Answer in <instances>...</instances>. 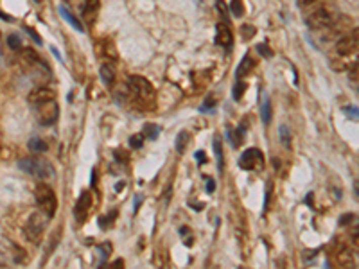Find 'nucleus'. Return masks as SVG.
<instances>
[{
    "mask_svg": "<svg viewBox=\"0 0 359 269\" xmlns=\"http://www.w3.org/2000/svg\"><path fill=\"white\" fill-rule=\"evenodd\" d=\"M336 4L334 0H318L316 4L309 6L307 13H305V24H307L309 29H318L325 27L329 22L334 18L338 13H336Z\"/></svg>",
    "mask_w": 359,
    "mask_h": 269,
    "instance_id": "obj_1",
    "label": "nucleus"
},
{
    "mask_svg": "<svg viewBox=\"0 0 359 269\" xmlns=\"http://www.w3.org/2000/svg\"><path fill=\"white\" fill-rule=\"evenodd\" d=\"M128 90H130L131 97L138 103V106L151 108L154 103V88L151 83L142 77V75H131L128 81Z\"/></svg>",
    "mask_w": 359,
    "mask_h": 269,
    "instance_id": "obj_2",
    "label": "nucleus"
},
{
    "mask_svg": "<svg viewBox=\"0 0 359 269\" xmlns=\"http://www.w3.org/2000/svg\"><path fill=\"white\" fill-rule=\"evenodd\" d=\"M34 199L39 212H44L49 219L54 217L56 210H58V199H56L54 190L47 183H38L34 187Z\"/></svg>",
    "mask_w": 359,
    "mask_h": 269,
    "instance_id": "obj_3",
    "label": "nucleus"
},
{
    "mask_svg": "<svg viewBox=\"0 0 359 269\" xmlns=\"http://www.w3.org/2000/svg\"><path fill=\"white\" fill-rule=\"evenodd\" d=\"M352 29V20L350 16L347 15H336L331 22H329L325 27L318 29L322 32V40L324 41H332V40H340L347 34L348 31Z\"/></svg>",
    "mask_w": 359,
    "mask_h": 269,
    "instance_id": "obj_4",
    "label": "nucleus"
},
{
    "mask_svg": "<svg viewBox=\"0 0 359 269\" xmlns=\"http://www.w3.org/2000/svg\"><path fill=\"white\" fill-rule=\"evenodd\" d=\"M20 169L29 172V174L36 176L39 180H47L54 174V170H52V165L49 162L42 158H24L18 162Z\"/></svg>",
    "mask_w": 359,
    "mask_h": 269,
    "instance_id": "obj_5",
    "label": "nucleus"
},
{
    "mask_svg": "<svg viewBox=\"0 0 359 269\" xmlns=\"http://www.w3.org/2000/svg\"><path fill=\"white\" fill-rule=\"evenodd\" d=\"M336 52L343 56H357L359 54V27L350 29L343 38L336 41Z\"/></svg>",
    "mask_w": 359,
    "mask_h": 269,
    "instance_id": "obj_6",
    "label": "nucleus"
},
{
    "mask_svg": "<svg viewBox=\"0 0 359 269\" xmlns=\"http://www.w3.org/2000/svg\"><path fill=\"white\" fill-rule=\"evenodd\" d=\"M49 221V217L44 214V212H39V214H32L31 217L27 219L24 226V232L27 235V239L31 242H39L42 235H44V230H45V222Z\"/></svg>",
    "mask_w": 359,
    "mask_h": 269,
    "instance_id": "obj_7",
    "label": "nucleus"
},
{
    "mask_svg": "<svg viewBox=\"0 0 359 269\" xmlns=\"http://www.w3.org/2000/svg\"><path fill=\"white\" fill-rule=\"evenodd\" d=\"M34 108H36V120H38L42 126H52V124L58 120L59 106H58V103H56V99L47 101V103H42Z\"/></svg>",
    "mask_w": 359,
    "mask_h": 269,
    "instance_id": "obj_8",
    "label": "nucleus"
},
{
    "mask_svg": "<svg viewBox=\"0 0 359 269\" xmlns=\"http://www.w3.org/2000/svg\"><path fill=\"white\" fill-rule=\"evenodd\" d=\"M239 165L245 170H262L264 156L259 149H246L239 158Z\"/></svg>",
    "mask_w": 359,
    "mask_h": 269,
    "instance_id": "obj_9",
    "label": "nucleus"
},
{
    "mask_svg": "<svg viewBox=\"0 0 359 269\" xmlns=\"http://www.w3.org/2000/svg\"><path fill=\"white\" fill-rule=\"evenodd\" d=\"M90 206H92L90 192H83V194L79 196V201H77V205H75V208H74V215H75V219H77L79 222H83L85 219H87Z\"/></svg>",
    "mask_w": 359,
    "mask_h": 269,
    "instance_id": "obj_10",
    "label": "nucleus"
},
{
    "mask_svg": "<svg viewBox=\"0 0 359 269\" xmlns=\"http://www.w3.org/2000/svg\"><path fill=\"white\" fill-rule=\"evenodd\" d=\"M216 43L221 45V47H232L233 34H232V31H230V27H228L226 22L217 24V27H216Z\"/></svg>",
    "mask_w": 359,
    "mask_h": 269,
    "instance_id": "obj_11",
    "label": "nucleus"
},
{
    "mask_svg": "<svg viewBox=\"0 0 359 269\" xmlns=\"http://www.w3.org/2000/svg\"><path fill=\"white\" fill-rule=\"evenodd\" d=\"M52 99H56V94L45 86L36 88V90H32L31 94H29V103H31L32 106H38V104L47 103V101H52Z\"/></svg>",
    "mask_w": 359,
    "mask_h": 269,
    "instance_id": "obj_12",
    "label": "nucleus"
},
{
    "mask_svg": "<svg viewBox=\"0 0 359 269\" xmlns=\"http://www.w3.org/2000/svg\"><path fill=\"white\" fill-rule=\"evenodd\" d=\"M99 8H101V2L99 0H87L83 6V18L87 24H92L95 20V16L99 13Z\"/></svg>",
    "mask_w": 359,
    "mask_h": 269,
    "instance_id": "obj_13",
    "label": "nucleus"
},
{
    "mask_svg": "<svg viewBox=\"0 0 359 269\" xmlns=\"http://www.w3.org/2000/svg\"><path fill=\"white\" fill-rule=\"evenodd\" d=\"M99 52H101V56H104L108 61H117L118 60V54H117V49H115L113 41L111 40H103L101 43H99Z\"/></svg>",
    "mask_w": 359,
    "mask_h": 269,
    "instance_id": "obj_14",
    "label": "nucleus"
},
{
    "mask_svg": "<svg viewBox=\"0 0 359 269\" xmlns=\"http://www.w3.org/2000/svg\"><path fill=\"white\" fill-rule=\"evenodd\" d=\"M334 258H336V264L340 265V267H352V265H354V255H352L348 249H340Z\"/></svg>",
    "mask_w": 359,
    "mask_h": 269,
    "instance_id": "obj_15",
    "label": "nucleus"
},
{
    "mask_svg": "<svg viewBox=\"0 0 359 269\" xmlns=\"http://www.w3.org/2000/svg\"><path fill=\"white\" fill-rule=\"evenodd\" d=\"M59 15L63 16L65 20H67L68 24H70L72 27L75 29V31H79V32H83V31H85V27L81 25V22H79L77 18H75V16L72 15L70 9H68V8H65V6H59Z\"/></svg>",
    "mask_w": 359,
    "mask_h": 269,
    "instance_id": "obj_16",
    "label": "nucleus"
},
{
    "mask_svg": "<svg viewBox=\"0 0 359 269\" xmlns=\"http://www.w3.org/2000/svg\"><path fill=\"white\" fill-rule=\"evenodd\" d=\"M253 68V60L252 56H245L241 60V63H239V67H237V72H235V77L237 79H243L245 75H248L250 72H252Z\"/></svg>",
    "mask_w": 359,
    "mask_h": 269,
    "instance_id": "obj_17",
    "label": "nucleus"
},
{
    "mask_svg": "<svg viewBox=\"0 0 359 269\" xmlns=\"http://www.w3.org/2000/svg\"><path fill=\"white\" fill-rule=\"evenodd\" d=\"M101 77H103V81L106 84H111L115 81V68L110 65V61L101 67Z\"/></svg>",
    "mask_w": 359,
    "mask_h": 269,
    "instance_id": "obj_18",
    "label": "nucleus"
},
{
    "mask_svg": "<svg viewBox=\"0 0 359 269\" xmlns=\"http://www.w3.org/2000/svg\"><path fill=\"white\" fill-rule=\"evenodd\" d=\"M214 153H216V160H217V170L223 172L225 160H223V146H221V140L219 139H214Z\"/></svg>",
    "mask_w": 359,
    "mask_h": 269,
    "instance_id": "obj_19",
    "label": "nucleus"
},
{
    "mask_svg": "<svg viewBox=\"0 0 359 269\" xmlns=\"http://www.w3.org/2000/svg\"><path fill=\"white\" fill-rule=\"evenodd\" d=\"M261 117H262V122L268 126L269 122H271V101H269V97L266 95L264 101H262V110H261Z\"/></svg>",
    "mask_w": 359,
    "mask_h": 269,
    "instance_id": "obj_20",
    "label": "nucleus"
},
{
    "mask_svg": "<svg viewBox=\"0 0 359 269\" xmlns=\"http://www.w3.org/2000/svg\"><path fill=\"white\" fill-rule=\"evenodd\" d=\"M29 149H31L32 153H45V151L49 149V146H47V144H45L42 139L34 137V139L29 140Z\"/></svg>",
    "mask_w": 359,
    "mask_h": 269,
    "instance_id": "obj_21",
    "label": "nucleus"
},
{
    "mask_svg": "<svg viewBox=\"0 0 359 269\" xmlns=\"http://www.w3.org/2000/svg\"><path fill=\"white\" fill-rule=\"evenodd\" d=\"M144 137L149 140H156L158 134H160V127L156 126V124H146V127H144Z\"/></svg>",
    "mask_w": 359,
    "mask_h": 269,
    "instance_id": "obj_22",
    "label": "nucleus"
},
{
    "mask_svg": "<svg viewBox=\"0 0 359 269\" xmlns=\"http://www.w3.org/2000/svg\"><path fill=\"white\" fill-rule=\"evenodd\" d=\"M187 142H189V133L187 131H180L176 139V151L178 153H183L187 147Z\"/></svg>",
    "mask_w": 359,
    "mask_h": 269,
    "instance_id": "obj_23",
    "label": "nucleus"
},
{
    "mask_svg": "<svg viewBox=\"0 0 359 269\" xmlns=\"http://www.w3.org/2000/svg\"><path fill=\"white\" fill-rule=\"evenodd\" d=\"M228 134H230V137H232V139H230V140H232V146H233V147H239V146H241V144H243V134H245V126L239 127V129H237L235 133H232V131H228Z\"/></svg>",
    "mask_w": 359,
    "mask_h": 269,
    "instance_id": "obj_24",
    "label": "nucleus"
},
{
    "mask_svg": "<svg viewBox=\"0 0 359 269\" xmlns=\"http://www.w3.org/2000/svg\"><path fill=\"white\" fill-rule=\"evenodd\" d=\"M245 90H246V83H245V81H241V79H237L235 86H233V99H235V101L241 99L243 94H245Z\"/></svg>",
    "mask_w": 359,
    "mask_h": 269,
    "instance_id": "obj_25",
    "label": "nucleus"
},
{
    "mask_svg": "<svg viewBox=\"0 0 359 269\" xmlns=\"http://www.w3.org/2000/svg\"><path fill=\"white\" fill-rule=\"evenodd\" d=\"M232 15L235 18H241L245 15V8H243V2L241 0H232Z\"/></svg>",
    "mask_w": 359,
    "mask_h": 269,
    "instance_id": "obj_26",
    "label": "nucleus"
},
{
    "mask_svg": "<svg viewBox=\"0 0 359 269\" xmlns=\"http://www.w3.org/2000/svg\"><path fill=\"white\" fill-rule=\"evenodd\" d=\"M348 75H350L352 83H357L359 84V58L355 60V63L350 67V72H348Z\"/></svg>",
    "mask_w": 359,
    "mask_h": 269,
    "instance_id": "obj_27",
    "label": "nucleus"
},
{
    "mask_svg": "<svg viewBox=\"0 0 359 269\" xmlns=\"http://www.w3.org/2000/svg\"><path fill=\"white\" fill-rule=\"evenodd\" d=\"M8 45L13 49V51H18V49H22V40H20L16 34H11V36H8Z\"/></svg>",
    "mask_w": 359,
    "mask_h": 269,
    "instance_id": "obj_28",
    "label": "nucleus"
},
{
    "mask_svg": "<svg viewBox=\"0 0 359 269\" xmlns=\"http://www.w3.org/2000/svg\"><path fill=\"white\" fill-rule=\"evenodd\" d=\"M130 144H131V147H142V144H144V133H138V134H133L130 139Z\"/></svg>",
    "mask_w": 359,
    "mask_h": 269,
    "instance_id": "obj_29",
    "label": "nucleus"
},
{
    "mask_svg": "<svg viewBox=\"0 0 359 269\" xmlns=\"http://www.w3.org/2000/svg\"><path fill=\"white\" fill-rule=\"evenodd\" d=\"M281 139L282 142H284V146L289 147V144H291V134H289L288 126H281Z\"/></svg>",
    "mask_w": 359,
    "mask_h": 269,
    "instance_id": "obj_30",
    "label": "nucleus"
},
{
    "mask_svg": "<svg viewBox=\"0 0 359 269\" xmlns=\"http://www.w3.org/2000/svg\"><path fill=\"white\" fill-rule=\"evenodd\" d=\"M241 34H243V38H252V36L255 34V27H253V25H243Z\"/></svg>",
    "mask_w": 359,
    "mask_h": 269,
    "instance_id": "obj_31",
    "label": "nucleus"
},
{
    "mask_svg": "<svg viewBox=\"0 0 359 269\" xmlns=\"http://www.w3.org/2000/svg\"><path fill=\"white\" fill-rule=\"evenodd\" d=\"M257 51L261 52L262 56H266V58H271L273 56V52H271V49L268 47V45H264V43H261V45H257Z\"/></svg>",
    "mask_w": 359,
    "mask_h": 269,
    "instance_id": "obj_32",
    "label": "nucleus"
},
{
    "mask_svg": "<svg viewBox=\"0 0 359 269\" xmlns=\"http://www.w3.org/2000/svg\"><path fill=\"white\" fill-rule=\"evenodd\" d=\"M345 113L348 115V117H352V119H355V120H359V111H357V108H345Z\"/></svg>",
    "mask_w": 359,
    "mask_h": 269,
    "instance_id": "obj_33",
    "label": "nucleus"
},
{
    "mask_svg": "<svg viewBox=\"0 0 359 269\" xmlns=\"http://www.w3.org/2000/svg\"><path fill=\"white\" fill-rule=\"evenodd\" d=\"M214 104H216V97H210V99H207L205 101V104L202 106V111H207V108H214Z\"/></svg>",
    "mask_w": 359,
    "mask_h": 269,
    "instance_id": "obj_34",
    "label": "nucleus"
},
{
    "mask_svg": "<svg viewBox=\"0 0 359 269\" xmlns=\"http://www.w3.org/2000/svg\"><path fill=\"white\" fill-rule=\"evenodd\" d=\"M318 0H298V6L300 8H304V9H307L309 6H312V4H316Z\"/></svg>",
    "mask_w": 359,
    "mask_h": 269,
    "instance_id": "obj_35",
    "label": "nucleus"
},
{
    "mask_svg": "<svg viewBox=\"0 0 359 269\" xmlns=\"http://www.w3.org/2000/svg\"><path fill=\"white\" fill-rule=\"evenodd\" d=\"M269 196H271V183H268V190H266V199H264V212H266V210H268Z\"/></svg>",
    "mask_w": 359,
    "mask_h": 269,
    "instance_id": "obj_36",
    "label": "nucleus"
},
{
    "mask_svg": "<svg viewBox=\"0 0 359 269\" xmlns=\"http://www.w3.org/2000/svg\"><path fill=\"white\" fill-rule=\"evenodd\" d=\"M205 189H207V192H210V194H212L214 190H216V183H214V180H207Z\"/></svg>",
    "mask_w": 359,
    "mask_h": 269,
    "instance_id": "obj_37",
    "label": "nucleus"
},
{
    "mask_svg": "<svg viewBox=\"0 0 359 269\" xmlns=\"http://www.w3.org/2000/svg\"><path fill=\"white\" fill-rule=\"evenodd\" d=\"M142 201H144V196H140L138 194L137 198H135V201H133V206H135V212H137L138 208H140V205H142Z\"/></svg>",
    "mask_w": 359,
    "mask_h": 269,
    "instance_id": "obj_38",
    "label": "nucleus"
},
{
    "mask_svg": "<svg viewBox=\"0 0 359 269\" xmlns=\"http://www.w3.org/2000/svg\"><path fill=\"white\" fill-rule=\"evenodd\" d=\"M115 158H117V160H124V162H126V160H128L126 151H121V149L115 151Z\"/></svg>",
    "mask_w": 359,
    "mask_h": 269,
    "instance_id": "obj_39",
    "label": "nucleus"
},
{
    "mask_svg": "<svg viewBox=\"0 0 359 269\" xmlns=\"http://www.w3.org/2000/svg\"><path fill=\"white\" fill-rule=\"evenodd\" d=\"M217 9H219V13H221V15H226V6H225V2H223V0H217Z\"/></svg>",
    "mask_w": 359,
    "mask_h": 269,
    "instance_id": "obj_40",
    "label": "nucleus"
},
{
    "mask_svg": "<svg viewBox=\"0 0 359 269\" xmlns=\"http://www.w3.org/2000/svg\"><path fill=\"white\" fill-rule=\"evenodd\" d=\"M196 158H197V162H200V163L205 162V155H203V151H197V153H196Z\"/></svg>",
    "mask_w": 359,
    "mask_h": 269,
    "instance_id": "obj_41",
    "label": "nucleus"
},
{
    "mask_svg": "<svg viewBox=\"0 0 359 269\" xmlns=\"http://www.w3.org/2000/svg\"><path fill=\"white\" fill-rule=\"evenodd\" d=\"M124 187H126V183H117V185H115V190H123L124 189Z\"/></svg>",
    "mask_w": 359,
    "mask_h": 269,
    "instance_id": "obj_42",
    "label": "nucleus"
},
{
    "mask_svg": "<svg viewBox=\"0 0 359 269\" xmlns=\"http://www.w3.org/2000/svg\"><path fill=\"white\" fill-rule=\"evenodd\" d=\"M352 219V215H345V217H341V225H345L347 221H350Z\"/></svg>",
    "mask_w": 359,
    "mask_h": 269,
    "instance_id": "obj_43",
    "label": "nucleus"
},
{
    "mask_svg": "<svg viewBox=\"0 0 359 269\" xmlns=\"http://www.w3.org/2000/svg\"><path fill=\"white\" fill-rule=\"evenodd\" d=\"M355 194L359 196V180H357V183H355Z\"/></svg>",
    "mask_w": 359,
    "mask_h": 269,
    "instance_id": "obj_44",
    "label": "nucleus"
},
{
    "mask_svg": "<svg viewBox=\"0 0 359 269\" xmlns=\"http://www.w3.org/2000/svg\"><path fill=\"white\" fill-rule=\"evenodd\" d=\"M355 244L359 246V235H357V237H355Z\"/></svg>",
    "mask_w": 359,
    "mask_h": 269,
    "instance_id": "obj_45",
    "label": "nucleus"
},
{
    "mask_svg": "<svg viewBox=\"0 0 359 269\" xmlns=\"http://www.w3.org/2000/svg\"><path fill=\"white\" fill-rule=\"evenodd\" d=\"M0 38H2V32H0Z\"/></svg>",
    "mask_w": 359,
    "mask_h": 269,
    "instance_id": "obj_46",
    "label": "nucleus"
}]
</instances>
